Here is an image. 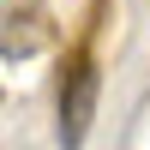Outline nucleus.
I'll return each mask as SVG.
<instances>
[{"mask_svg": "<svg viewBox=\"0 0 150 150\" xmlns=\"http://www.w3.org/2000/svg\"><path fill=\"white\" fill-rule=\"evenodd\" d=\"M96 96H102V78H96V60L90 54H72L66 72H60V96H54V138L60 150H84L96 126Z\"/></svg>", "mask_w": 150, "mask_h": 150, "instance_id": "nucleus-1", "label": "nucleus"}]
</instances>
